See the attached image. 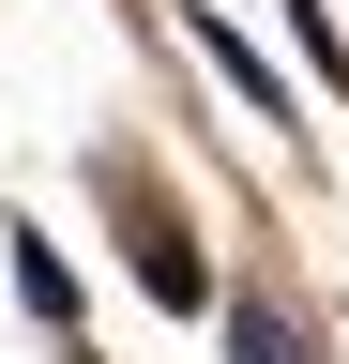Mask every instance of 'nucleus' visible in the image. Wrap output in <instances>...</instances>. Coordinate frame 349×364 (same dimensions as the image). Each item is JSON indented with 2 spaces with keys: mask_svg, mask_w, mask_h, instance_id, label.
Returning a JSON list of instances; mask_svg holds the SVG:
<instances>
[{
  "mask_svg": "<svg viewBox=\"0 0 349 364\" xmlns=\"http://www.w3.org/2000/svg\"><path fill=\"white\" fill-rule=\"evenodd\" d=\"M183 46H198L213 76H228V107H243V122H274V136H304V91H289V61H274V46H258V31L228 16V0H183Z\"/></svg>",
  "mask_w": 349,
  "mask_h": 364,
  "instance_id": "3",
  "label": "nucleus"
},
{
  "mask_svg": "<svg viewBox=\"0 0 349 364\" xmlns=\"http://www.w3.org/2000/svg\"><path fill=\"white\" fill-rule=\"evenodd\" d=\"M0 289H16V318H31V334H46L61 364H92V289H76V258H61L31 213L0 228Z\"/></svg>",
  "mask_w": 349,
  "mask_h": 364,
  "instance_id": "2",
  "label": "nucleus"
},
{
  "mask_svg": "<svg viewBox=\"0 0 349 364\" xmlns=\"http://www.w3.org/2000/svg\"><path fill=\"white\" fill-rule=\"evenodd\" d=\"M107 198H122V182H107ZM122 273H137V304H152V318H213V304H228L213 228H198V213H167V198H122Z\"/></svg>",
  "mask_w": 349,
  "mask_h": 364,
  "instance_id": "1",
  "label": "nucleus"
},
{
  "mask_svg": "<svg viewBox=\"0 0 349 364\" xmlns=\"http://www.w3.org/2000/svg\"><path fill=\"white\" fill-rule=\"evenodd\" d=\"M213 349H228V364H334V334H319L289 289H258V273H228V304H213Z\"/></svg>",
  "mask_w": 349,
  "mask_h": 364,
  "instance_id": "4",
  "label": "nucleus"
},
{
  "mask_svg": "<svg viewBox=\"0 0 349 364\" xmlns=\"http://www.w3.org/2000/svg\"><path fill=\"white\" fill-rule=\"evenodd\" d=\"M289 16V61H304V91L319 107H349V31H334V0H274Z\"/></svg>",
  "mask_w": 349,
  "mask_h": 364,
  "instance_id": "5",
  "label": "nucleus"
}]
</instances>
